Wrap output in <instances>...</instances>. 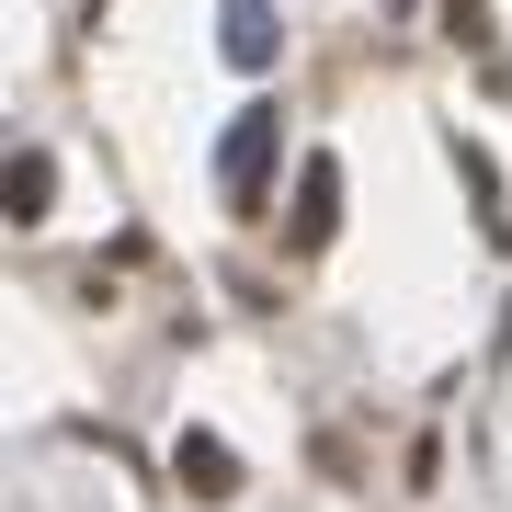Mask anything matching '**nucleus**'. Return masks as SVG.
Instances as JSON below:
<instances>
[{
    "label": "nucleus",
    "instance_id": "nucleus-1",
    "mask_svg": "<svg viewBox=\"0 0 512 512\" xmlns=\"http://www.w3.org/2000/svg\"><path fill=\"white\" fill-rule=\"evenodd\" d=\"M274 148H285V114L274 103H251L228 126V148H217V194L239 205V217H262V194H274Z\"/></svg>",
    "mask_w": 512,
    "mask_h": 512
},
{
    "label": "nucleus",
    "instance_id": "nucleus-2",
    "mask_svg": "<svg viewBox=\"0 0 512 512\" xmlns=\"http://www.w3.org/2000/svg\"><path fill=\"white\" fill-rule=\"evenodd\" d=\"M46 205H57V160H46V148H12V160H0V217L35 228Z\"/></svg>",
    "mask_w": 512,
    "mask_h": 512
},
{
    "label": "nucleus",
    "instance_id": "nucleus-3",
    "mask_svg": "<svg viewBox=\"0 0 512 512\" xmlns=\"http://www.w3.org/2000/svg\"><path fill=\"white\" fill-rule=\"evenodd\" d=\"M330 228H342V160H330V148H319V160L296 171V251H319Z\"/></svg>",
    "mask_w": 512,
    "mask_h": 512
},
{
    "label": "nucleus",
    "instance_id": "nucleus-4",
    "mask_svg": "<svg viewBox=\"0 0 512 512\" xmlns=\"http://www.w3.org/2000/svg\"><path fill=\"white\" fill-rule=\"evenodd\" d=\"M171 478H183L194 501H239V456H228L217 433H183V444H171Z\"/></svg>",
    "mask_w": 512,
    "mask_h": 512
},
{
    "label": "nucleus",
    "instance_id": "nucleus-5",
    "mask_svg": "<svg viewBox=\"0 0 512 512\" xmlns=\"http://www.w3.org/2000/svg\"><path fill=\"white\" fill-rule=\"evenodd\" d=\"M228 57L239 69H274V0H228Z\"/></svg>",
    "mask_w": 512,
    "mask_h": 512
},
{
    "label": "nucleus",
    "instance_id": "nucleus-6",
    "mask_svg": "<svg viewBox=\"0 0 512 512\" xmlns=\"http://www.w3.org/2000/svg\"><path fill=\"white\" fill-rule=\"evenodd\" d=\"M456 171H467V205H478V228L501 239V171H490V148H456Z\"/></svg>",
    "mask_w": 512,
    "mask_h": 512
}]
</instances>
